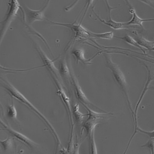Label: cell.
<instances>
[{
  "label": "cell",
  "mask_w": 154,
  "mask_h": 154,
  "mask_svg": "<svg viewBox=\"0 0 154 154\" xmlns=\"http://www.w3.org/2000/svg\"><path fill=\"white\" fill-rule=\"evenodd\" d=\"M2 86L13 97L26 105L36 114L49 127V129L56 139L59 138L58 135L52 124L47 118L35 108L20 92L9 81L3 78H1Z\"/></svg>",
  "instance_id": "cell-1"
},
{
  "label": "cell",
  "mask_w": 154,
  "mask_h": 154,
  "mask_svg": "<svg viewBox=\"0 0 154 154\" xmlns=\"http://www.w3.org/2000/svg\"><path fill=\"white\" fill-rule=\"evenodd\" d=\"M106 62V66L110 71L115 80L125 94L131 115L134 114L131 103L130 100L128 88V85L125 76L118 65L112 60L109 54H103Z\"/></svg>",
  "instance_id": "cell-2"
},
{
  "label": "cell",
  "mask_w": 154,
  "mask_h": 154,
  "mask_svg": "<svg viewBox=\"0 0 154 154\" xmlns=\"http://www.w3.org/2000/svg\"><path fill=\"white\" fill-rule=\"evenodd\" d=\"M7 14L5 19L0 22V43L19 9L21 8L18 0H10Z\"/></svg>",
  "instance_id": "cell-3"
},
{
  "label": "cell",
  "mask_w": 154,
  "mask_h": 154,
  "mask_svg": "<svg viewBox=\"0 0 154 154\" xmlns=\"http://www.w3.org/2000/svg\"><path fill=\"white\" fill-rule=\"evenodd\" d=\"M50 1L47 0L44 7L40 10H32L26 6L23 7L22 11L25 21L26 24L29 25L35 21H43L46 19L45 17V13Z\"/></svg>",
  "instance_id": "cell-4"
},
{
  "label": "cell",
  "mask_w": 154,
  "mask_h": 154,
  "mask_svg": "<svg viewBox=\"0 0 154 154\" xmlns=\"http://www.w3.org/2000/svg\"><path fill=\"white\" fill-rule=\"evenodd\" d=\"M51 24L54 25L61 26L70 29L75 33V38L77 39H86L90 37V30L86 29L81 24L72 23H62L55 22L47 20Z\"/></svg>",
  "instance_id": "cell-5"
},
{
  "label": "cell",
  "mask_w": 154,
  "mask_h": 154,
  "mask_svg": "<svg viewBox=\"0 0 154 154\" xmlns=\"http://www.w3.org/2000/svg\"><path fill=\"white\" fill-rule=\"evenodd\" d=\"M70 78L73 85L76 96L81 103L91 105L100 110L104 112L103 109L96 106L89 100L82 91L77 80L73 74L72 72L70 71Z\"/></svg>",
  "instance_id": "cell-6"
},
{
  "label": "cell",
  "mask_w": 154,
  "mask_h": 154,
  "mask_svg": "<svg viewBox=\"0 0 154 154\" xmlns=\"http://www.w3.org/2000/svg\"><path fill=\"white\" fill-rule=\"evenodd\" d=\"M127 5L129 8V12L132 14V17L131 19L127 22L128 25H138L142 28L144 29L143 23L144 22L154 21V18L149 19H143L140 17L137 14L134 8L128 0H124Z\"/></svg>",
  "instance_id": "cell-7"
},
{
  "label": "cell",
  "mask_w": 154,
  "mask_h": 154,
  "mask_svg": "<svg viewBox=\"0 0 154 154\" xmlns=\"http://www.w3.org/2000/svg\"><path fill=\"white\" fill-rule=\"evenodd\" d=\"M141 64L145 67L147 71V79L145 83L144 87L140 97V98L136 105L135 110L134 111V116L133 119L134 120L136 121L137 119V113L139 106L144 96L146 91L149 89V86L152 81L154 80V76H152L151 74V71L149 68L144 63L141 62Z\"/></svg>",
  "instance_id": "cell-8"
},
{
  "label": "cell",
  "mask_w": 154,
  "mask_h": 154,
  "mask_svg": "<svg viewBox=\"0 0 154 154\" xmlns=\"http://www.w3.org/2000/svg\"><path fill=\"white\" fill-rule=\"evenodd\" d=\"M1 123L6 130L18 140L31 148H34L37 146L36 143L24 135L14 130L8 126L3 121H1Z\"/></svg>",
  "instance_id": "cell-9"
},
{
  "label": "cell",
  "mask_w": 154,
  "mask_h": 154,
  "mask_svg": "<svg viewBox=\"0 0 154 154\" xmlns=\"http://www.w3.org/2000/svg\"><path fill=\"white\" fill-rule=\"evenodd\" d=\"M92 10L95 15L100 22L113 29L119 30L129 28L132 27L131 25H128L127 22H117L113 20L112 18L109 19L107 21H106L101 19L97 15L93 8H92Z\"/></svg>",
  "instance_id": "cell-10"
},
{
  "label": "cell",
  "mask_w": 154,
  "mask_h": 154,
  "mask_svg": "<svg viewBox=\"0 0 154 154\" xmlns=\"http://www.w3.org/2000/svg\"><path fill=\"white\" fill-rule=\"evenodd\" d=\"M37 49L45 63V66L48 67L51 73L55 76V78H60L59 71L54 66L53 62L49 58L40 47L38 46Z\"/></svg>",
  "instance_id": "cell-11"
},
{
  "label": "cell",
  "mask_w": 154,
  "mask_h": 154,
  "mask_svg": "<svg viewBox=\"0 0 154 154\" xmlns=\"http://www.w3.org/2000/svg\"><path fill=\"white\" fill-rule=\"evenodd\" d=\"M84 53V50L80 48H74L71 52V54L74 57L76 64L80 62L85 65L92 64L91 60L96 56L89 59H86L85 57Z\"/></svg>",
  "instance_id": "cell-12"
},
{
  "label": "cell",
  "mask_w": 154,
  "mask_h": 154,
  "mask_svg": "<svg viewBox=\"0 0 154 154\" xmlns=\"http://www.w3.org/2000/svg\"><path fill=\"white\" fill-rule=\"evenodd\" d=\"M132 33L134 35V38L141 46L149 51L152 50L154 47V41H151L146 39L136 31H133Z\"/></svg>",
  "instance_id": "cell-13"
},
{
  "label": "cell",
  "mask_w": 154,
  "mask_h": 154,
  "mask_svg": "<svg viewBox=\"0 0 154 154\" xmlns=\"http://www.w3.org/2000/svg\"><path fill=\"white\" fill-rule=\"evenodd\" d=\"M101 119L88 117L83 124V127L85 129L87 134L90 137L94 131L96 126L101 123Z\"/></svg>",
  "instance_id": "cell-14"
},
{
  "label": "cell",
  "mask_w": 154,
  "mask_h": 154,
  "mask_svg": "<svg viewBox=\"0 0 154 154\" xmlns=\"http://www.w3.org/2000/svg\"><path fill=\"white\" fill-rule=\"evenodd\" d=\"M114 37L122 39L128 44L139 49L143 53L146 55V51L134 39L133 37L126 34L123 36H114Z\"/></svg>",
  "instance_id": "cell-15"
},
{
  "label": "cell",
  "mask_w": 154,
  "mask_h": 154,
  "mask_svg": "<svg viewBox=\"0 0 154 154\" xmlns=\"http://www.w3.org/2000/svg\"><path fill=\"white\" fill-rule=\"evenodd\" d=\"M82 104L88 112V117H89L102 120L104 118H106L109 116V115H113V113H100L97 112L91 109L86 105L83 103Z\"/></svg>",
  "instance_id": "cell-16"
},
{
  "label": "cell",
  "mask_w": 154,
  "mask_h": 154,
  "mask_svg": "<svg viewBox=\"0 0 154 154\" xmlns=\"http://www.w3.org/2000/svg\"><path fill=\"white\" fill-rule=\"evenodd\" d=\"M90 33L91 37L105 39H111L114 36V33L112 31L97 33L90 31Z\"/></svg>",
  "instance_id": "cell-17"
},
{
  "label": "cell",
  "mask_w": 154,
  "mask_h": 154,
  "mask_svg": "<svg viewBox=\"0 0 154 154\" xmlns=\"http://www.w3.org/2000/svg\"><path fill=\"white\" fill-rule=\"evenodd\" d=\"M58 87L59 88V89L57 91V93L61 97L62 99L63 100V102L65 103L66 105L67 108H68V111H69L70 116L71 117V111L70 106L69 103V98L67 96L66 94L65 93L64 91L63 90V89L59 85L58 86Z\"/></svg>",
  "instance_id": "cell-18"
},
{
  "label": "cell",
  "mask_w": 154,
  "mask_h": 154,
  "mask_svg": "<svg viewBox=\"0 0 154 154\" xmlns=\"http://www.w3.org/2000/svg\"><path fill=\"white\" fill-rule=\"evenodd\" d=\"M79 106L78 104L75 105L73 107V112L75 116L77 121L79 122L82 121L84 118L85 116H88V114H83L81 113L79 110Z\"/></svg>",
  "instance_id": "cell-19"
},
{
  "label": "cell",
  "mask_w": 154,
  "mask_h": 154,
  "mask_svg": "<svg viewBox=\"0 0 154 154\" xmlns=\"http://www.w3.org/2000/svg\"><path fill=\"white\" fill-rule=\"evenodd\" d=\"M7 114L8 116L11 118L13 119L16 118L17 113L14 105H11L8 106L7 109Z\"/></svg>",
  "instance_id": "cell-20"
},
{
  "label": "cell",
  "mask_w": 154,
  "mask_h": 154,
  "mask_svg": "<svg viewBox=\"0 0 154 154\" xmlns=\"http://www.w3.org/2000/svg\"><path fill=\"white\" fill-rule=\"evenodd\" d=\"M94 131L92 133L90 138V147L91 154H97V150L94 138Z\"/></svg>",
  "instance_id": "cell-21"
},
{
  "label": "cell",
  "mask_w": 154,
  "mask_h": 154,
  "mask_svg": "<svg viewBox=\"0 0 154 154\" xmlns=\"http://www.w3.org/2000/svg\"><path fill=\"white\" fill-rule=\"evenodd\" d=\"M141 146L148 148L149 149L151 154H154V138H149L145 144Z\"/></svg>",
  "instance_id": "cell-22"
},
{
  "label": "cell",
  "mask_w": 154,
  "mask_h": 154,
  "mask_svg": "<svg viewBox=\"0 0 154 154\" xmlns=\"http://www.w3.org/2000/svg\"><path fill=\"white\" fill-rule=\"evenodd\" d=\"M94 0H87L86 4L83 8V13L82 15V18L79 23L81 24L85 17L90 6L93 3Z\"/></svg>",
  "instance_id": "cell-23"
},
{
  "label": "cell",
  "mask_w": 154,
  "mask_h": 154,
  "mask_svg": "<svg viewBox=\"0 0 154 154\" xmlns=\"http://www.w3.org/2000/svg\"><path fill=\"white\" fill-rule=\"evenodd\" d=\"M12 142V140L10 137H8L5 140L0 141V143L5 150H7L11 147Z\"/></svg>",
  "instance_id": "cell-24"
},
{
  "label": "cell",
  "mask_w": 154,
  "mask_h": 154,
  "mask_svg": "<svg viewBox=\"0 0 154 154\" xmlns=\"http://www.w3.org/2000/svg\"><path fill=\"white\" fill-rule=\"evenodd\" d=\"M137 132H140L148 136L149 138H154V129L152 131H148L143 130L141 128L138 126L137 127Z\"/></svg>",
  "instance_id": "cell-25"
},
{
  "label": "cell",
  "mask_w": 154,
  "mask_h": 154,
  "mask_svg": "<svg viewBox=\"0 0 154 154\" xmlns=\"http://www.w3.org/2000/svg\"><path fill=\"white\" fill-rule=\"evenodd\" d=\"M105 2L106 7L107 9L108 14V19L111 18V12L112 11L118 7H112L111 6L109 3L108 0H103Z\"/></svg>",
  "instance_id": "cell-26"
},
{
  "label": "cell",
  "mask_w": 154,
  "mask_h": 154,
  "mask_svg": "<svg viewBox=\"0 0 154 154\" xmlns=\"http://www.w3.org/2000/svg\"><path fill=\"white\" fill-rule=\"evenodd\" d=\"M79 0H75L71 4L66 7L65 10L66 11H69L72 10L76 5Z\"/></svg>",
  "instance_id": "cell-27"
},
{
  "label": "cell",
  "mask_w": 154,
  "mask_h": 154,
  "mask_svg": "<svg viewBox=\"0 0 154 154\" xmlns=\"http://www.w3.org/2000/svg\"><path fill=\"white\" fill-rule=\"evenodd\" d=\"M154 9V0H138Z\"/></svg>",
  "instance_id": "cell-28"
},
{
  "label": "cell",
  "mask_w": 154,
  "mask_h": 154,
  "mask_svg": "<svg viewBox=\"0 0 154 154\" xmlns=\"http://www.w3.org/2000/svg\"><path fill=\"white\" fill-rule=\"evenodd\" d=\"M149 89H152L154 90V86L151 87L149 88Z\"/></svg>",
  "instance_id": "cell-29"
},
{
  "label": "cell",
  "mask_w": 154,
  "mask_h": 154,
  "mask_svg": "<svg viewBox=\"0 0 154 154\" xmlns=\"http://www.w3.org/2000/svg\"><path fill=\"white\" fill-rule=\"evenodd\" d=\"M152 51L154 52V47L152 49Z\"/></svg>",
  "instance_id": "cell-30"
}]
</instances>
